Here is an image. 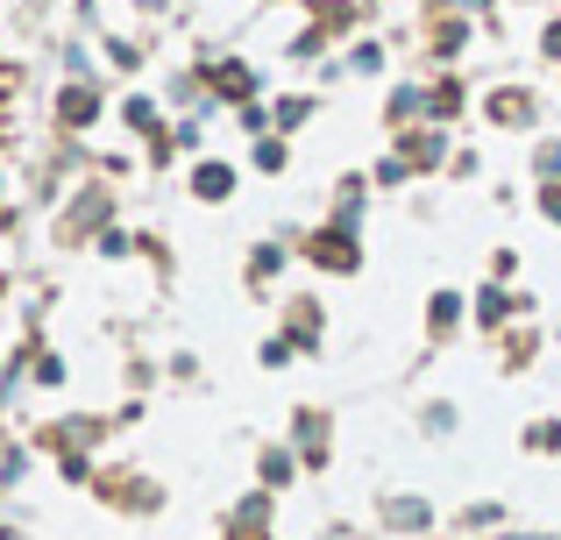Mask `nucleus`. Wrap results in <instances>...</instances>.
<instances>
[]
</instances>
